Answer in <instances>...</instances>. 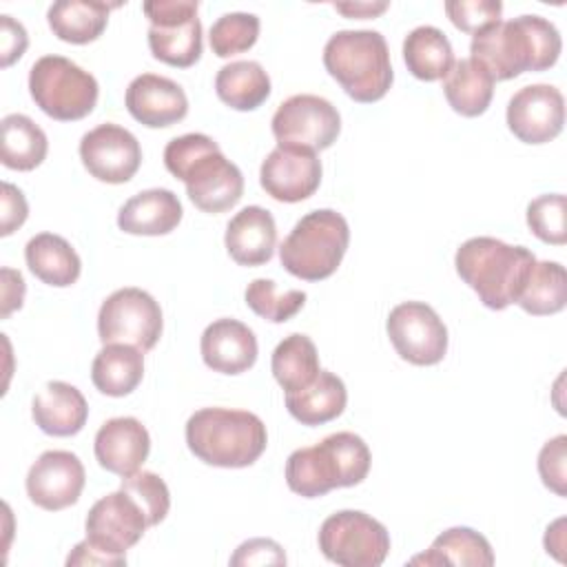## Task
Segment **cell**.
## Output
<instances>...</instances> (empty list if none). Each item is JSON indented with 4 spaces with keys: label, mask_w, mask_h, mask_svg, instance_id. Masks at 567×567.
I'll list each match as a JSON object with an SVG mask.
<instances>
[{
    "label": "cell",
    "mask_w": 567,
    "mask_h": 567,
    "mask_svg": "<svg viewBox=\"0 0 567 567\" xmlns=\"http://www.w3.org/2000/svg\"><path fill=\"white\" fill-rule=\"evenodd\" d=\"M563 49L556 24L543 16H518L496 22L470 42V58L492 80H512L525 71H545L556 64Z\"/></svg>",
    "instance_id": "cell-1"
},
{
    "label": "cell",
    "mask_w": 567,
    "mask_h": 567,
    "mask_svg": "<svg viewBox=\"0 0 567 567\" xmlns=\"http://www.w3.org/2000/svg\"><path fill=\"white\" fill-rule=\"evenodd\" d=\"M534 264L536 257L529 248L496 237H470L454 255L458 277L489 310H505L518 301Z\"/></svg>",
    "instance_id": "cell-2"
},
{
    "label": "cell",
    "mask_w": 567,
    "mask_h": 567,
    "mask_svg": "<svg viewBox=\"0 0 567 567\" xmlns=\"http://www.w3.org/2000/svg\"><path fill=\"white\" fill-rule=\"evenodd\" d=\"M368 443L354 432L328 434L321 443L295 450L286 461L288 487L303 496L317 498L337 487H352L365 481L370 472Z\"/></svg>",
    "instance_id": "cell-3"
},
{
    "label": "cell",
    "mask_w": 567,
    "mask_h": 567,
    "mask_svg": "<svg viewBox=\"0 0 567 567\" xmlns=\"http://www.w3.org/2000/svg\"><path fill=\"white\" fill-rule=\"evenodd\" d=\"M264 421L248 410L202 408L186 421L188 450L213 467H248L266 450Z\"/></svg>",
    "instance_id": "cell-4"
},
{
    "label": "cell",
    "mask_w": 567,
    "mask_h": 567,
    "mask_svg": "<svg viewBox=\"0 0 567 567\" xmlns=\"http://www.w3.org/2000/svg\"><path fill=\"white\" fill-rule=\"evenodd\" d=\"M323 66L361 104L381 100L394 80L388 42L372 29H343L328 38Z\"/></svg>",
    "instance_id": "cell-5"
},
{
    "label": "cell",
    "mask_w": 567,
    "mask_h": 567,
    "mask_svg": "<svg viewBox=\"0 0 567 567\" xmlns=\"http://www.w3.org/2000/svg\"><path fill=\"white\" fill-rule=\"evenodd\" d=\"M350 244L346 217L332 208H319L303 215L279 246L281 266L306 281L330 277Z\"/></svg>",
    "instance_id": "cell-6"
},
{
    "label": "cell",
    "mask_w": 567,
    "mask_h": 567,
    "mask_svg": "<svg viewBox=\"0 0 567 567\" xmlns=\"http://www.w3.org/2000/svg\"><path fill=\"white\" fill-rule=\"evenodd\" d=\"M29 93L53 120L75 122L86 117L100 95L97 80L64 55H42L29 71Z\"/></svg>",
    "instance_id": "cell-7"
},
{
    "label": "cell",
    "mask_w": 567,
    "mask_h": 567,
    "mask_svg": "<svg viewBox=\"0 0 567 567\" xmlns=\"http://www.w3.org/2000/svg\"><path fill=\"white\" fill-rule=\"evenodd\" d=\"M321 554L341 567H379L390 551V534L383 523L359 509L330 514L319 527Z\"/></svg>",
    "instance_id": "cell-8"
},
{
    "label": "cell",
    "mask_w": 567,
    "mask_h": 567,
    "mask_svg": "<svg viewBox=\"0 0 567 567\" xmlns=\"http://www.w3.org/2000/svg\"><path fill=\"white\" fill-rule=\"evenodd\" d=\"M197 0H148L142 4L151 22L148 49L155 60L188 69L202 58V22Z\"/></svg>",
    "instance_id": "cell-9"
},
{
    "label": "cell",
    "mask_w": 567,
    "mask_h": 567,
    "mask_svg": "<svg viewBox=\"0 0 567 567\" xmlns=\"http://www.w3.org/2000/svg\"><path fill=\"white\" fill-rule=\"evenodd\" d=\"M162 328L159 303L135 286L111 292L97 312V334L102 343H128L146 352L159 341Z\"/></svg>",
    "instance_id": "cell-10"
},
{
    "label": "cell",
    "mask_w": 567,
    "mask_h": 567,
    "mask_svg": "<svg viewBox=\"0 0 567 567\" xmlns=\"http://www.w3.org/2000/svg\"><path fill=\"white\" fill-rule=\"evenodd\" d=\"M272 135L281 146L310 151L330 148L341 133V115L332 102L312 93H299L279 104L272 115Z\"/></svg>",
    "instance_id": "cell-11"
},
{
    "label": "cell",
    "mask_w": 567,
    "mask_h": 567,
    "mask_svg": "<svg viewBox=\"0 0 567 567\" xmlns=\"http://www.w3.org/2000/svg\"><path fill=\"white\" fill-rule=\"evenodd\" d=\"M385 330L396 354L412 365H436L447 352V328L425 301H403L388 315Z\"/></svg>",
    "instance_id": "cell-12"
},
{
    "label": "cell",
    "mask_w": 567,
    "mask_h": 567,
    "mask_svg": "<svg viewBox=\"0 0 567 567\" xmlns=\"http://www.w3.org/2000/svg\"><path fill=\"white\" fill-rule=\"evenodd\" d=\"M146 527V514L122 487L95 501L84 520L86 540L120 560H126V549L137 545Z\"/></svg>",
    "instance_id": "cell-13"
},
{
    "label": "cell",
    "mask_w": 567,
    "mask_h": 567,
    "mask_svg": "<svg viewBox=\"0 0 567 567\" xmlns=\"http://www.w3.org/2000/svg\"><path fill=\"white\" fill-rule=\"evenodd\" d=\"M175 177L186 184L188 199L210 215L230 210L244 195V175L237 164L226 159L217 142Z\"/></svg>",
    "instance_id": "cell-14"
},
{
    "label": "cell",
    "mask_w": 567,
    "mask_h": 567,
    "mask_svg": "<svg viewBox=\"0 0 567 567\" xmlns=\"http://www.w3.org/2000/svg\"><path fill=\"white\" fill-rule=\"evenodd\" d=\"M80 159L91 177L106 184H124L142 164V146L128 128L104 122L82 135Z\"/></svg>",
    "instance_id": "cell-15"
},
{
    "label": "cell",
    "mask_w": 567,
    "mask_h": 567,
    "mask_svg": "<svg viewBox=\"0 0 567 567\" xmlns=\"http://www.w3.org/2000/svg\"><path fill=\"white\" fill-rule=\"evenodd\" d=\"M321 159L315 151L277 144L261 162L259 182L272 199L297 204L315 195L321 184Z\"/></svg>",
    "instance_id": "cell-16"
},
{
    "label": "cell",
    "mask_w": 567,
    "mask_h": 567,
    "mask_svg": "<svg viewBox=\"0 0 567 567\" xmlns=\"http://www.w3.org/2000/svg\"><path fill=\"white\" fill-rule=\"evenodd\" d=\"M86 472L82 461L66 450H47L29 467L27 494L47 512H60L78 503Z\"/></svg>",
    "instance_id": "cell-17"
},
{
    "label": "cell",
    "mask_w": 567,
    "mask_h": 567,
    "mask_svg": "<svg viewBox=\"0 0 567 567\" xmlns=\"http://www.w3.org/2000/svg\"><path fill=\"white\" fill-rule=\"evenodd\" d=\"M507 126L525 144L551 142L565 124L563 93L551 84L518 89L507 104Z\"/></svg>",
    "instance_id": "cell-18"
},
{
    "label": "cell",
    "mask_w": 567,
    "mask_h": 567,
    "mask_svg": "<svg viewBox=\"0 0 567 567\" xmlns=\"http://www.w3.org/2000/svg\"><path fill=\"white\" fill-rule=\"evenodd\" d=\"M124 104L133 120L148 128H166L182 122L188 113L184 89L164 75L142 73L126 86Z\"/></svg>",
    "instance_id": "cell-19"
},
{
    "label": "cell",
    "mask_w": 567,
    "mask_h": 567,
    "mask_svg": "<svg viewBox=\"0 0 567 567\" xmlns=\"http://www.w3.org/2000/svg\"><path fill=\"white\" fill-rule=\"evenodd\" d=\"M93 452L100 467L117 476H128L146 461L151 452V436L135 416H115L97 430Z\"/></svg>",
    "instance_id": "cell-20"
},
{
    "label": "cell",
    "mask_w": 567,
    "mask_h": 567,
    "mask_svg": "<svg viewBox=\"0 0 567 567\" xmlns=\"http://www.w3.org/2000/svg\"><path fill=\"white\" fill-rule=\"evenodd\" d=\"M202 359L213 372L241 374L257 361V337L255 332L230 317L215 319L206 326L199 341Z\"/></svg>",
    "instance_id": "cell-21"
},
{
    "label": "cell",
    "mask_w": 567,
    "mask_h": 567,
    "mask_svg": "<svg viewBox=\"0 0 567 567\" xmlns=\"http://www.w3.org/2000/svg\"><path fill=\"white\" fill-rule=\"evenodd\" d=\"M224 244L239 266H261L272 259L277 248V226L270 210L246 206L226 226Z\"/></svg>",
    "instance_id": "cell-22"
},
{
    "label": "cell",
    "mask_w": 567,
    "mask_h": 567,
    "mask_svg": "<svg viewBox=\"0 0 567 567\" xmlns=\"http://www.w3.org/2000/svg\"><path fill=\"white\" fill-rule=\"evenodd\" d=\"M35 425L49 436H73L89 419L84 394L64 381H49L31 403Z\"/></svg>",
    "instance_id": "cell-23"
},
{
    "label": "cell",
    "mask_w": 567,
    "mask_h": 567,
    "mask_svg": "<svg viewBox=\"0 0 567 567\" xmlns=\"http://www.w3.org/2000/svg\"><path fill=\"white\" fill-rule=\"evenodd\" d=\"M182 202L168 188L140 190L126 199L117 213L120 230L128 235H168L182 221Z\"/></svg>",
    "instance_id": "cell-24"
},
{
    "label": "cell",
    "mask_w": 567,
    "mask_h": 567,
    "mask_svg": "<svg viewBox=\"0 0 567 567\" xmlns=\"http://www.w3.org/2000/svg\"><path fill=\"white\" fill-rule=\"evenodd\" d=\"M120 2H100V0H58L47 11L49 29L55 38L69 44H89L97 40L109 22L111 9H117Z\"/></svg>",
    "instance_id": "cell-25"
},
{
    "label": "cell",
    "mask_w": 567,
    "mask_h": 567,
    "mask_svg": "<svg viewBox=\"0 0 567 567\" xmlns=\"http://www.w3.org/2000/svg\"><path fill=\"white\" fill-rule=\"evenodd\" d=\"M24 259L29 270L49 286L66 288L78 281L82 261L75 248L55 233H40L24 246Z\"/></svg>",
    "instance_id": "cell-26"
},
{
    "label": "cell",
    "mask_w": 567,
    "mask_h": 567,
    "mask_svg": "<svg viewBox=\"0 0 567 567\" xmlns=\"http://www.w3.org/2000/svg\"><path fill=\"white\" fill-rule=\"evenodd\" d=\"M348 403V390L343 381L328 372L319 370L317 379L297 392H286V408L292 419H297L301 425H323L346 410Z\"/></svg>",
    "instance_id": "cell-27"
},
{
    "label": "cell",
    "mask_w": 567,
    "mask_h": 567,
    "mask_svg": "<svg viewBox=\"0 0 567 567\" xmlns=\"http://www.w3.org/2000/svg\"><path fill=\"white\" fill-rule=\"evenodd\" d=\"M144 377V354L128 343H104L91 363V381L106 396L131 394Z\"/></svg>",
    "instance_id": "cell-28"
},
{
    "label": "cell",
    "mask_w": 567,
    "mask_h": 567,
    "mask_svg": "<svg viewBox=\"0 0 567 567\" xmlns=\"http://www.w3.org/2000/svg\"><path fill=\"white\" fill-rule=\"evenodd\" d=\"M443 93L454 113L463 117H478L487 111L494 95L492 75L472 58L454 60L443 78Z\"/></svg>",
    "instance_id": "cell-29"
},
{
    "label": "cell",
    "mask_w": 567,
    "mask_h": 567,
    "mask_svg": "<svg viewBox=\"0 0 567 567\" xmlns=\"http://www.w3.org/2000/svg\"><path fill=\"white\" fill-rule=\"evenodd\" d=\"M217 97L235 111H255L270 95V78L255 60L224 64L215 78Z\"/></svg>",
    "instance_id": "cell-30"
},
{
    "label": "cell",
    "mask_w": 567,
    "mask_h": 567,
    "mask_svg": "<svg viewBox=\"0 0 567 567\" xmlns=\"http://www.w3.org/2000/svg\"><path fill=\"white\" fill-rule=\"evenodd\" d=\"M403 60L414 78L423 82H434L443 80L452 69L454 51L441 29L432 24H421L405 35Z\"/></svg>",
    "instance_id": "cell-31"
},
{
    "label": "cell",
    "mask_w": 567,
    "mask_h": 567,
    "mask_svg": "<svg viewBox=\"0 0 567 567\" xmlns=\"http://www.w3.org/2000/svg\"><path fill=\"white\" fill-rule=\"evenodd\" d=\"M412 565H494V551L489 540L472 527H450L439 534L430 549L410 560Z\"/></svg>",
    "instance_id": "cell-32"
},
{
    "label": "cell",
    "mask_w": 567,
    "mask_h": 567,
    "mask_svg": "<svg viewBox=\"0 0 567 567\" xmlns=\"http://www.w3.org/2000/svg\"><path fill=\"white\" fill-rule=\"evenodd\" d=\"M2 148L0 159L11 171H33L38 168L49 151L47 133L27 115L11 113L0 122Z\"/></svg>",
    "instance_id": "cell-33"
},
{
    "label": "cell",
    "mask_w": 567,
    "mask_h": 567,
    "mask_svg": "<svg viewBox=\"0 0 567 567\" xmlns=\"http://www.w3.org/2000/svg\"><path fill=\"white\" fill-rule=\"evenodd\" d=\"M275 381L286 392H297L310 385L319 374V354L310 337L292 332L277 343L270 359Z\"/></svg>",
    "instance_id": "cell-34"
},
{
    "label": "cell",
    "mask_w": 567,
    "mask_h": 567,
    "mask_svg": "<svg viewBox=\"0 0 567 567\" xmlns=\"http://www.w3.org/2000/svg\"><path fill=\"white\" fill-rule=\"evenodd\" d=\"M516 303L534 317L560 312L567 303L565 268L558 261H536Z\"/></svg>",
    "instance_id": "cell-35"
},
{
    "label": "cell",
    "mask_w": 567,
    "mask_h": 567,
    "mask_svg": "<svg viewBox=\"0 0 567 567\" xmlns=\"http://www.w3.org/2000/svg\"><path fill=\"white\" fill-rule=\"evenodd\" d=\"M246 306L270 323H284L292 319L306 303L303 290H279L272 279L259 277L246 286Z\"/></svg>",
    "instance_id": "cell-36"
},
{
    "label": "cell",
    "mask_w": 567,
    "mask_h": 567,
    "mask_svg": "<svg viewBox=\"0 0 567 567\" xmlns=\"http://www.w3.org/2000/svg\"><path fill=\"white\" fill-rule=\"evenodd\" d=\"M259 38V18L246 11L219 16L208 33L210 49L217 58H230L248 51Z\"/></svg>",
    "instance_id": "cell-37"
},
{
    "label": "cell",
    "mask_w": 567,
    "mask_h": 567,
    "mask_svg": "<svg viewBox=\"0 0 567 567\" xmlns=\"http://www.w3.org/2000/svg\"><path fill=\"white\" fill-rule=\"evenodd\" d=\"M120 487L137 501V505L146 514L148 527H153L166 518V514L171 509V492H168L164 478H159L155 472L137 470L128 476H122Z\"/></svg>",
    "instance_id": "cell-38"
},
{
    "label": "cell",
    "mask_w": 567,
    "mask_h": 567,
    "mask_svg": "<svg viewBox=\"0 0 567 567\" xmlns=\"http://www.w3.org/2000/svg\"><path fill=\"white\" fill-rule=\"evenodd\" d=\"M527 226L540 241L563 246L567 241L565 195L547 193V195L532 199L527 206Z\"/></svg>",
    "instance_id": "cell-39"
},
{
    "label": "cell",
    "mask_w": 567,
    "mask_h": 567,
    "mask_svg": "<svg viewBox=\"0 0 567 567\" xmlns=\"http://www.w3.org/2000/svg\"><path fill=\"white\" fill-rule=\"evenodd\" d=\"M445 13L450 22L465 33H481L492 24L501 22L503 2L501 0H450L445 2Z\"/></svg>",
    "instance_id": "cell-40"
},
{
    "label": "cell",
    "mask_w": 567,
    "mask_h": 567,
    "mask_svg": "<svg viewBox=\"0 0 567 567\" xmlns=\"http://www.w3.org/2000/svg\"><path fill=\"white\" fill-rule=\"evenodd\" d=\"M567 436L558 434L538 452V474L543 485L558 496H567Z\"/></svg>",
    "instance_id": "cell-41"
},
{
    "label": "cell",
    "mask_w": 567,
    "mask_h": 567,
    "mask_svg": "<svg viewBox=\"0 0 567 567\" xmlns=\"http://www.w3.org/2000/svg\"><path fill=\"white\" fill-rule=\"evenodd\" d=\"M233 567L246 565H286V554L272 538H250L241 543L230 556Z\"/></svg>",
    "instance_id": "cell-42"
},
{
    "label": "cell",
    "mask_w": 567,
    "mask_h": 567,
    "mask_svg": "<svg viewBox=\"0 0 567 567\" xmlns=\"http://www.w3.org/2000/svg\"><path fill=\"white\" fill-rule=\"evenodd\" d=\"M29 206L22 195V190L9 182H2V221H0V235L7 237L16 228H20L27 221Z\"/></svg>",
    "instance_id": "cell-43"
},
{
    "label": "cell",
    "mask_w": 567,
    "mask_h": 567,
    "mask_svg": "<svg viewBox=\"0 0 567 567\" xmlns=\"http://www.w3.org/2000/svg\"><path fill=\"white\" fill-rule=\"evenodd\" d=\"M27 44H29V38H27L24 27L20 22H16L11 16H0L2 66H11L16 60H20Z\"/></svg>",
    "instance_id": "cell-44"
},
{
    "label": "cell",
    "mask_w": 567,
    "mask_h": 567,
    "mask_svg": "<svg viewBox=\"0 0 567 567\" xmlns=\"http://www.w3.org/2000/svg\"><path fill=\"white\" fill-rule=\"evenodd\" d=\"M24 279L18 270L2 268V319H7L13 310L22 308L24 299Z\"/></svg>",
    "instance_id": "cell-45"
},
{
    "label": "cell",
    "mask_w": 567,
    "mask_h": 567,
    "mask_svg": "<svg viewBox=\"0 0 567 567\" xmlns=\"http://www.w3.org/2000/svg\"><path fill=\"white\" fill-rule=\"evenodd\" d=\"M126 560L113 558L104 551H100L95 545H91L86 538L73 547V551L66 558V565H124Z\"/></svg>",
    "instance_id": "cell-46"
},
{
    "label": "cell",
    "mask_w": 567,
    "mask_h": 567,
    "mask_svg": "<svg viewBox=\"0 0 567 567\" xmlns=\"http://www.w3.org/2000/svg\"><path fill=\"white\" fill-rule=\"evenodd\" d=\"M332 7L348 18H374L383 13L390 4L388 2H334Z\"/></svg>",
    "instance_id": "cell-47"
},
{
    "label": "cell",
    "mask_w": 567,
    "mask_h": 567,
    "mask_svg": "<svg viewBox=\"0 0 567 567\" xmlns=\"http://www.w3.org/2000/svg\"><path fill=\"white\" fill-rule=\"evenodd\" d=\"M563 525H565V518H558L551 527H547V534H545V549L551 551L558 560H563V554L560 549H565V540H563Z\"/></svg>",
    "instance_id": "cell-48"
}]
</instances>
